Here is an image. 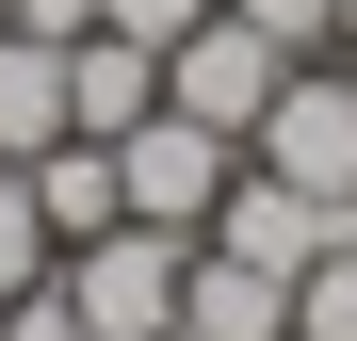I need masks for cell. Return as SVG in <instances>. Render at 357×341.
Segmentation results:
<instances>
[{
    "instance_id": "cell-7",
    "label": "cell",
    "mask_w": 357,
    "mask_h": 341,
    "mask_svg": "<svg viewBox=\"0 0 357 341\" xmlns=\"http://www.w3.org/2000/svg\"><path fill=\"white\" fill-rule=\"evenodd\" d=\"M146 114H162V49H130V33H82L66 49V130H146Z\"/></svg>"
},
{
    "instance_id": "cell-15",
    "label": "cell",
    "mask_w": 357,
    "mask_h": 341,
    "mask_svg": "<svg viewBox=\"0 0 357 341\" xmlns=\"http://www.w3.org/2000/svg\"><path fill=\"white\" fill-rule=\"evenodd\" d=\"M0 33H49V49H82V33H98V0H17Z\"/></svg>"
},
{
    "instance_id": "cell-5",
    "label": "cell",
    "mask_w": 357,
    "mask_h": 341,
    "mask_svg": "<svg viewBox=\"0 0 357 341\" xmlns=\"http://www.w3.org/2000/svg\"><path fill=\"white\" fill-rule=\"evenodd\" d=\"M341 195H292V179H260V162H244V179H227L211 195V227H195V244H227V260H260V276H309L325 244H341Z\"/></svg>"
},
{
    "instance_id": "cell-3",
    "label": "cell",
    "mask_w": 357,
    "mask_h": 341,
    "mask_svg": "<svg viewBox=\"0 0 357 341\" xmlns=\"http://www.w3.org/2000/svg\"><path fill=\"white\" fill-rule=\"evenodd\" d=\"M227 179H244V146H227V130H195L178 98L146 114V130H114V195H130V227H178V244H195Z\"/></svg>"
},
{
    "instance_id": "cell-1",
    "label": "cell",
    "mask_w": 357,
    "mask_h": 341,
    "mask_svg": "<svg viewBox=\"0 0 357 341\" xmlns=\"http://www.w3.org/2000/svg\"><path fill=\"white\" fill-rule=\"evenodd\" d=\"M244 162L292 179V195H341V211H357V66H341V49H325V66H292V82L260 98Z\"/></svg>"
},
{
    "instance_id": "cell-4",
    "label": "cell",
    "mask_w": 357,
    "mask_h": 341,
    "mask_svg": "<svg viewBox=\"0 0 357 341\" xmlns=\"http://www.w3.org/2000/svg\"><path fill=\"white\" fill-rule=\"evenodd\" d=\"M276 82H292V49H276V33H244L227 0H211V17H195V33L162 49V98L195 114V130H227V146L260 130V98H276Z\"/></svg>"
},
{
    "instance_id": "cell-10",
    "label": "cell",
    "mask_w": 357,
    "mask_h": 341,
    "mask_svg": "<svg viewBox=\"0 0 357 341\" xmlns=\"http://www.w3.org/2000/svg\"><path fill=\"white\" fill-rule=\"evenodd\" d=\"M292 341H357V227H341L309 276H292Z\"/></svg>"
},
{
    "instance_id": "cell-13",
    "label": "cell",
    "mask_w": 357,
    "mask_h": 341,
    "mask_svg": "<svg viewBox=\"0 0 357 341\" xmlns=\"http://www.w3.org/2000/svg\"><path fill=\"white\" fill-rule=\"evenodd\" d=\"M195 17H211V0H98V33H130V49H178Z\"/></svg>"
},
{
    "instance_id": "cell-6",
    "label": "cell",
    "mask_w": 357,
    "mask_h": 341,
    "mask_svg": "<svg viewBox=\"0 0 357 341\" xmlns=\"http://www.w3.org/2000/svg\"><path fill=\"white\" fill-rule=\"evenodd\" d=\"M178 341H292V276L195 244V260H178Z\"/></svg>"
},
{
    "instance_id": "cell-9",
    "label": "cell",
    "mask_w": 357,
    "mask_h": 341,
    "mask_svg": "<svg viewBox=\"0 0 357 341\" xmlns=\"http://www.w3.org/2000/svg\"><path fill=\"white\" fill-rule=\"evenodd\" d=\"M66 146V49L49 33H0V162Z\"/></svg>"
},
{
    "instance_id": "cell-17",
    "label": "cell",
    "mask_w": 357,
    "mask_h": 341,
    "mask_svg": "<svg viewBox=\"0 0 357 341\" xmlns=\"http://www.w3.org/2000/svg\"><path fill=\"white\" fill-rule=\"evenodd\" d=\"M0 17H17V0H0Z\"/></svg>"
},
{
    "instance_id": "cell-2",
    "label": "cell",
    "mask_w": 357,
    "mask_h": 341,
    "mask_svg": "<svg viewBox=\"0 0 357 341\" xmlns=\"http://www.w3.org/2000/svg\"><path fill=\"white\" fill-rule=\"evenodd\" d=\"M178 227H98V244H66L49 276H66V309H82V341H162L178 325Z\"/></svg>"
},
{
    "instance_id": "cell-14",
    "label": "cell",
    "mask_w": 357,
    "mask_h": 341,
    "mask_svg": "<svg viewBox=\"0 0 357 341\" xmlns=\"http://www.w3.org/2000/svg\"><path fill=\"white\" fill-rule=\"evenodd\" d=\"M0 325H17V341H82V309H66V276H33V293L0 309Z\"/></svg>"
},
{
    "instance_id": "cell-19",
    "label": "cell",
    "mask_w": 357,
    "mask_h": 341,
    "mask_svg": "<svg viewBox=\"0 0 357 341\" xmlns=\"http://www.w3.org/2000/svg\"><path fill=\"white\" fill-rule=\"evenodd\" d=\"M0 341H17V325H0Z\"/></svg>"
},
{
    "instance_id": "cell-8",
    "label": "cell",
    "mask_w": 357,
    "mask_h": 341,
    "mask_svg": "<svg viewBox=\"0 0 357 341\" xmlns=\"http://www.w3.org/2000/svg\"><path fill=\"white\" fill-rule=\"evenodd\" d=\"M17 179H33V211H49V244H98V227H130V195H114V146H98V130L33 146Z\"/></svg>"
},
{
    "instance_id": "cell-16",
    "label": "cell",
    "mask_w": 357,
    "mask_h": 341,
    "mask_svg": "<svg viewBox=\"0 0 357 341\" xmlns=\"http://www.w3.org/2000/svg\"><path fill=\"white\" fill-rule=\"evenodd\" d=\"M341 49H357V0H341Z\"/></svg>"
},
{
    "instance_id": "cell-18",
    "label": "cell",
    "mask_w": 357,
    "mask_h": 341,
    "mask_svg": "<svg viewBox=\"0 0 357 341\" xmlns=\"http://www.w3.org/2000/svg\"><path fill=\"white\" fill-rule=\"evenodd\" d=\"M341 66H357V49H341Z\"/></svg>"
},
{
    "instance_id": "cell-11",
    "label": "cell",
    "mask_w": 357,
    "mask_h": 341,
    "mask_svg": "<svg viewBox=\"0 0 357 341\" xmlns=\"http://www.w3.org/2000/svg\"><path fill=\"white\" fill-rule=\"evenodd\" d=\"M49 260H66V244H49V211H33V179L0 162V309H17V293H33Z\"/></svg>"
},
{
    "instance_id": "cell-12",
    "label": "cell",
    "mask_w": 357,
    "mask_h": 341,
    "mask_svg": "<svg viewBox=\"0 0 357 341\" xmlns=\"http://www.w3.org/2000/svg\"><path fill=\"white\" fill-rule=\"evenodd\" d=\"M227 17H244V33H276L292 66H325V49H341V0H227Z\"/></svg>"
}]
</instances>
